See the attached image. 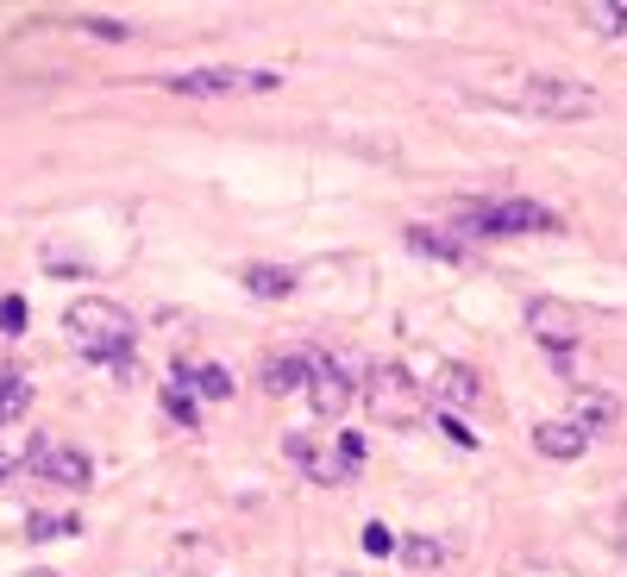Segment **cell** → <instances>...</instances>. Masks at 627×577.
<instances>
[{"label": "cell", "mask_w": 627, "mask_h": 577, "mask_svg": "<svg viewBox=\"0 0 627 577\" xmlns=\"http://www.w3.org/2000/svg\"><path fill=\"white\" fill-rule=\"evenodd\" d=\"M63 327H69V339H76V352L95 358V364H126L132 345H138V320L120 302H107V295H82V302H69Z\"/></svg>", "instance_id": "6da1fadb"}, {"label": "cell", "mask_w": 627, "mask_h": 577, "mask_svg": "<svg viewBox=\"0 0 627 577\" xmlns=\"http://www.w3.org/2000/svg\"><path fill=\"white\" fill-rule=\"evenodd\" d=\"M458 233L471 239H508V233H565V214H552L546 201L527 195H496V201H458L452 207Z\"/></svg>", "instance_id": "7a4b0ae2"}, {"label": "cell", "mask_w": 627, "mask_h": 577, "mask_svg": "<svg viewBox=\"0 0 627 577\" xmlns=\"http://www.w3.org/2000/svg\"><path fill=\"white\" fill-rule=\"evenodd\" d=\"M283 452L295 458L301 471H308V483H314V490H345V483L358 477V465H364V433H339L333 446L308 440V433H289V440H283Z\"/></svg>", "instance_id": "3957f363"}, {"label": "cell", "mask_w": 627, "mask_h": 577, "mask_svg": "<svg viewBox=\"0 0 627 577\" xmlns=\"http://www.w3.org/2000/svg\"><path fill=\"white\" fill-rule=\"evenodd\" d=\"M515 101L540 120H596L602 95L590 82H571V76H521L515 82Z\"/></svg>", "instance_id": "277c9868"}, {"label": "cell", "mask_w": 627, "mask_h": 577, "mask_svg": "<svg viewBox=\"0 0 627 577\" xmlns=\"http://www.w3.org/2000/svg\"><path fill=\"white\" fill-rule=\"evenodd\" d=\"M358 402H364V414L377 427H408L414 414H421V389H414V377L402 371V364H370Z\"/></svg>", "instance_id": "5b68a950"}, {"label": "cell", "mask_w": 627, "mask_h": 577, "mask_svg": "<svg viewBox=\"0 0 627 577\" xmlns=\"http://www.w3.org/2000/svg\"><path fill=\"white\" fill-rule=\"evenodd\" d=\"M164 88L170 95H270L276 76L270 69H182Z\"/></svg>", "instance_id": "8992f818"}, {"label": "cell", "mask_w": 627, "mask_h": 577, "mask_svg": "<svg viewBox=\"0 0 627 577\" xmlns=\"http://www.w3.org/2000/svg\"><path fill=\"white\" fill-rule=\"evenodd\" d=\"M358 389H364L358 377H345L327 352H314V377H308V408H314V421H339V414L358 402Z\"/></svg>", "instance_id": "52a82bcc"}, {"label": "cell", "mask_w": 627, "mask_h": 577, "mask_svg": "<svg viewBox=\"0 0 627 577\" xmlns=\"http://www.w3.org/2000/svg\"><path fill=\"white\" fill-rule=\"evenodd\" d=\"M26 465H32L44 483H57V490H88V477H95V465H88V452L63 446V440H38V446L26 452Z\"/></svg>", "instance_id": "ba28073f"}, {"label": "cell", "mask_w": 627, "mask_h": 577, "mask_svg": "<svg viewBox=\"0 0 627 577\" xmlns=\"http://www.w3.org/2000/svg\"><path fill=\"white\" fill-rule=\"evenodd\" d=\"M308 377H314V352H283V358H264L258 364V389L264 396H308Z\"/></svg>", "instance_id": "9c48e42d"}, {"label": "cell", "mask_w": 627, "mask_h": 577, "mask_svg": "<svg viewBox=\"0 0 627 577\" xmlns=\"http://www.w3.org/2000/svg\"><path fill=\"white\" fill-rule=\"evenodd\" d=\"M571 427H584L590 440L596 433H615V421H621V402L609 396V389H571V414H565Z\"/></svg>", "instance_id": "30bf717a"}, {"label": "cell", "mask_w": 627, "mask_h": 577, "mask_svg": "<svg viewBox=\"0 0 627 577\" xmlns=\"http://www.w3.org/2000/svg\"><path fill=\"white\" fill-rule=\"evenodd\" d=\"M527 333L540 339L546 352H571V345H577V320H571L559 302H533V308H527Z\"/></svg>", "instance_id": "8fae6325"}, {"label": "cell", "mask_w": 627, "mask_h": 577, "mask_svg": "<svg viewBox=\"0 0 627 577\" xmlns=\"http://www.w3.org/2000/svg\"><path fill=\"white\" fill-rule=\"evenodd\" d=\"M584 446H590V433L571 427V421H540L533 427V452L540 458H565L571 465V458H584Z\"/></svg>", "instance_id": "7c38bea8"}, {"label": "cell", "mask_w": 627, "mask_h": 577, "mask_svg": "<svg viewBox=\"0 0 627 577\" xmlns=\"http://www.w3.org/2000/svg\"><path fill=\"white\" fill-rule=\"evenodd\" d=\"M176 383L201 402H226L232 396V371L226 364H176Z\"/></svg>", "instance_id": "4fadbf2b"}, {"label": "cell", "mask_w": 627, "mask_h": 577, "mask_svg": "<svg viewBox=\"0 0 627 577\" xmlns=\"http://www.w3.org/2000/svg\"><path fill=\"white\" fill-rule=\"evenodd\" d=\"M408 251H421V258H439V264H464V258H471V251H464L458 239L433 233V226H408Z\"/></svg>", "instance_id": "5bb4252c"}, {"label": "cell", "mask_w": 627, "mask_h": 577, "mask_svg": "<svg viewBox=\"0 0 627 577\" xmlns=\"http://www.w3.org/2000/svg\"><path fill=\"white\" fill-rule=\"evenodd\" d=\"M32 408V377L26 371H0V427H13Z\"/></svg>", "instance_id": "9a60e30c"}, {"label": "cell", "mask_w": 627, "mask_h": 577, "mask_svg": "<svg viewBox=\"0 0 627 577\" xmlns=\"http://www.w3.org/2000/svg\"><path fill=\"white\" fill-rule=\"evenodd\" d=\"M245 289L264 295V302H283V295L295 289V270H283V264H251L245 270Z\"/></svg>", "instance_id": "2e32d148"}, {"label": "cell", "mask_w": 627, "mask_h": 577, "mask_svg": "<svg viewBox=\"0 0 627 577\" xmlns=\"http://www.w3.org/2000/svg\"><path fill=\"white\" fill-rule=\"evenodd\" d=\"M584 26L602 38H627V0H590L584 7Z\"/></svg>", "instance_id": "e0dca14e"}, {"label": "cell", "mask_w": 627, "mask_h": 577, "mask_svg": "<svg viewBox=\"0 0 627 577\" xmlns=\"http://www.w3.org/2000/svg\"><path fill=\"white\" fill-rule=\"evenodd\" d=\"M396 559L408 571H433V565H446V540H433V534H414L408 546H396Z\"/></svg>", "instance_id": "ac0fdd59"}, {"label": "cell", "mask_w": 627, "mask_h": 577, "mask_svg": "<svg viewBox=\"0 0 627 577\" xmlns=\"http://www.w3.org/2000/svg\"><path fill=\"white\" fill-rule=\"evenodd\" d=\"M433 389H439L446 402H464V408H471V402H477V371H464V364H446V371L433 377Z\"/></svg>", "instance_id": "d6986e66"}, {"label": "cell", "mask_w": 627, "mask_h": 577, "mask_svg": "<svg viewBox=\"0 0 627 577\" xmlns=\"http://www.w3.org/2000/svg\"><path fill=\"white\" fill-rule=\"evenodd\" d=\"M26 534H32V540H69V534H82V521H76V515H32Z\"/></svg>", "instance_id": "ffe728a7"}, {"label": "cell", "mask_w": 627, "mask_h": 577, "mask_svg": "<svg viewBox=\"0 0 627 577\" xmlns=\"http://www.w3.org/2000/svg\"><path fill=\"white\" fill-rule=\"evenodd\" d=\"M164 414H170L176 427H201V408H195V396H189L182 383H170V389H164Z\"/></svg>", "instance_id": "44dd1931"}, {"label": "cell", "mask_w": 627, "mask_h": 577, "mask_svg": "<svg viewBox=\"0 0 627 577\" xmlns=\"http://www.w3.org/2000/svg\"><path fill=\"white\" fill-rule=\"evenodd\" d=\"M0 333L7 339L26 333V295H0Z\"/></svg>", "instance_id": "7402d4cb"}, {"label": "cell", "mask_w": 627, "mask_h": 577, "mask_svg": "<svg viewBox=\"0 0 627 577\" xmlns=\"http://www.w3.org/2000/svg\"><path fill=\"white\" fill-rule=\"evenodd\" d=\"M364 552H370V559H389V552H396V534H389L383 521H370L364 527Z\"/></svg>", "instance_id": "603a6c76"}, {"label": "cell", "mask_w": 627, "mask_h": 577, "mask_svg": "<svg viewBox=\"0 0 627 577\" xmlns=\"http://www.w3.org/2000/svg\"><path fill=\"white\" fill-rule=\"evenodd\" d=\"M439 427H446V440H452V446H464V452H471V446H477V433H471V427H464V421H458V414H439Z\"/></svg>", "instance_id": "cb8c5ba5"}, {"label": "cell", "mask_w": 627, "mask_h": 577, "mask_svg": "<svg viewBox=\"0 0 627 577\" xmlns=\"http://www.w3.org/2000/svg\"><path fill=\"white\" fill-rule=\"evenodd\" d=\"M82 26H88V32H101L107 44H120V38H132V32L120 26V19H82Z\"/></svg>", "instance_id": "d4e9b609"}, {"label": "cell", "mask_w": 627, "mask_h": 577, "mask_svg": "<svg viewBox=\"0 0 627 577\" xmlns=\"http://www.w3.org/2000/svg\"><path fill=\"white\" fill-rule=\"evenodd\" d=\"M13 471H19V446H13V440H0V483H7Z\"/></svg>", "instance_id": "484cf974"}, {"label": "cell", "mask_w": 627, "mask_h": 577, "mask_svg": "<svg viewBox=\"0 0 627 577\" xmlns=\"http://www.w3.org/2000/svg\"><path fill=\"white\" fill-rule=\"evenodd\" d=\"M26 577H57V571H26Z\"/></svg>", "instance_id": "4316f807"}]
</instances>
